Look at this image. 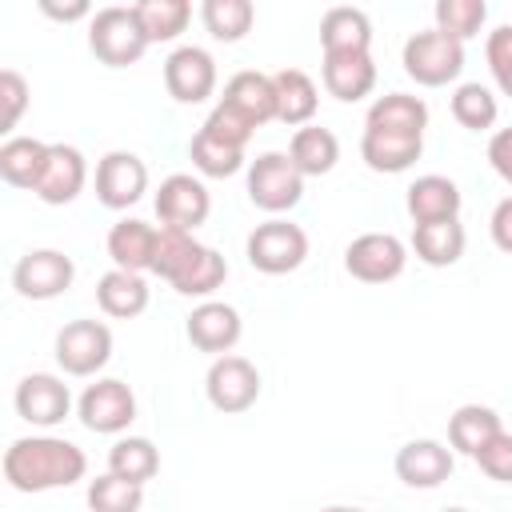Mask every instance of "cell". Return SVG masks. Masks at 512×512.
I'll return each instance as SVG.
<instances>
[{
  "label": "cell",
  "mask_w": 512,
  "mask_h": 512,
  "mask_svg": "<svg viewBox=\"0 0 512 512\" xmlns=\"http://www.w3.org/2000/svg\"><path fill=\"white\" fill-rule=\"evenodd\" d=\"M204 132L212 136V140H220V144H232V148H248V140H252V124L244 120V116H236L232 108H224V104H216L212 112H208V120H204Z\"/></svg>",
  "instance_id": "cell-41"
},
{
  "label": "cell",
  "mask_w": 512,
  "mask_h": 512,
  "mask_svg": "<svg viewBox=\"0 0 512 512\" xmlns=\"http://www.w3.org/2000/svg\"><path fill=\"white\" fill-rule=\"evenodd\" d=\"M96 304L116 316V320H132L148 308V284L140 272H124V268H112L100 276L96 284Z\"/></svg>",
  "instance_id": "cell-26"
},
{
  "label": "cell",
  "mask_w": 512,
  "mask_h": 512,
  "mask_svg": "<svg viewBox=\"0 0 512 512\" xmlns=\"http://www.w3.org/2000/svg\"><path fill=\"white\" fill-rule=\"evenodd\" d=\"M224 276H228L224 256H220L216 248L200 244V252H196V256H192V264L172 280V288H176L180 296H212V292L224 284Z\"/></svg>",
  "instance_id": "cell-35"
},
{
  "label": "cell",
  "mask_w": 512,
  "mask_h": 512,
  "mask_svg": "<svg viewBox=\"0 0 512 512\" xmlns=\"http://www.w3.org/2000/svg\"><path fill=\"white\" fill-rule=\"evenodd\" d=\"M408 248L392 232H364L344 248V268L364 284H388L404 272Z\"/></svg>",
  "instance_id": "cell-10"
},
{
  "label": "cell",
  "mask_w": 512,
  "mask_h": 512,
  "mask_svg": "<svg viewBox=\"0 0 512 512\" xmlns=\"http://www.w3.org/2000/svg\"><path fill=\"white\" fill-rule=\"evenodd\" d=\"M188 156H192V168H196L200 176H216V180H224V176H236V172L244 168V148L220 144V140H212L204 128L192 136V144H188Z\"/></svg>",
  "instance_id": "cell-34"
},
{
  "label": "cell",
  "mask_w": 512,
  "mask_h": 512,
  "mask_svg": "<svg viewBox=\"0 0 512 512\" xmlns=\"http://www.w3.org/2000/svg\"><path fill=\"white\" fill-rule=\"evenodd\" d=\"M432 12H436V28L456 36L460 44L472 40L488 20V4L484 0H436Z\"/></svg>",
  "instance_id": "cell-39"
},
{
  "label": "cell",
  "mask_w": 512,
  "mask_h": 512,
  "mask_svg": "<svg viewBox=\"0 0 512 512\" xmlns=\"http://www.w3.org/2000/svg\"><path fill=\"white\" fill-rule=\"evenodd\" d=\"M200 20H204V28L212 32V40L236 44V40H244V32L252 28L256 8H252V0H204V4H200Z\"/></svg>",
  "instance_id": "cell-33"
},
{
  "label": "cell",
  "mask_w": 512,
  "mask_h": 512,
  "mask_svg": "<svg viewBox=\"0 0 512 512\" xmlns=\"http://www.w3.org/2000/svg\"><path fill=\"white\" fill-rule=\"evenodd\" d=\"M320 512H364V508H344V504H332V508H320Z\"/></svg>",
  "instance_id": "cell-47"
},
{
  "label": "cell",
  "mask_w": 512,
  "mask_h": 512,
  "mask_svg": "<svg viewBox=\"0 0 512 512\" xmlns=\"http://www.w3.org/2000/svg\"><path fill=\"white\" fill-rule=\"evenodd\" d=\"M404 72L424 84V88H440V84H452L460 72H464V44L440 28H424V32H412L404 40Z\"/></svg>",
  "instance_id": "cell-3"
},
{
  "label": "cell",
  "mask_w": 512,
  "mask_h": 512,
  "mask_svg": "<svg viewBox=\"0 0 512 512\" xmlns=\"http://www.w3.org/2000/svg\"><path fill=\"white\" fill-rule=\"evenodd\" d=\"M396 476L408 488H440L452 476V448L440 440H408L396 452Z\"/></svg>",
  "instance_id": "cell-19"
},
{
  "label": "cell",
  "mask_w": 512,
  "mask_h": 512,
  "mask_svg": "<svg viewBox=\"0 0 512 512\" xmlns=\"http://www.w3.org/2000/svg\"><path fill=\"white\" fill-rule=\"evenodd\" d=\"M488 164H492V172L504 184H512V128H496L492 132V140H488Z\"/></svg>",
  "instance_id": "cell-44"
},
{
  "label": "cell",
  "mask_w": 512,
  "mask_h": 512,
  "mask_svg": "<svg viewBox=\"0 0 512 512\" xmlns=\"http://www.w3.org/2000/svg\"><path fill=\"white\" fill-rule=\"evenodd\" d=\"M164 84L168 96L180 104H200L216 92V60L200 44H180L164 60Z\"/></svg>",
  "instance_id": "cell-11"
},
{
  "label": "cell",
  "mask_w": 512,
  "mask_h": 512,
  "mask_svg": "<svg viewBox=\"0 0 512 512\" xmlns=\"http://www.w3.org/2000/svg\"><path fill=\"white\" fill-rule=\"evenodd\" d=\"M132 8H136V20H140L148 44L176 40L192 20V4L188 0H140Z\"/></svg>",
  "instance_id": "cell-32"
},
{
  "label": "cell",
  "mask_w": 512,
  "mask_h": 512,
  "mask_svg": "<svg viewBox=\"0 0 512 512\" xmlns=\"http://www.w3.org/2000/svg\"><path fill=\"white\" fill-rule=\"evenodd\" d=\"M212 212V200H208V188L192 176V172H172L160 180L156 188V216L164 228H184V232H196Z\"/></svg>",
  "instance_id": "cell-12"
},
{
  "label": "cell",
  "mask_w": 512,
  "mask_h": 512,
  "mask_svg": "<svg viewBox=\"0 0 512 512\" xmlns=\"http://www.w3.org/2000/svg\"><path fill=\"white\" fill-rule=\"evenodd\" d=\"M408 216L416 224H436V220H456L460 216V188L448 176H416L408 184Z\"/></svg>",
  "instance_id": "cell-22"
},
{
  "label": "cell",
  "mask_w": 512,
  "mask_h": 512,
  "mask_svg": "<svg viewBox=\"0 0 512 512\" xmlns=\"http://www.w3.org/2000/svg\"><path fill=\"white\" fill-rule=\"evenodd\" d=\"M112 356V328L104 320H72L56 332V364L68 376H92Z\"/></svg>",
  "instance_id": "cell-7"
},
{
  "label": "cell",
  "mask_w": 512,
  "mask_h": 512,
  "mask_svg": "<svg viewBox=\"0 0 512 512\" xmlns=\"http://www.w3.org/2000/svg\"><path fill=\"white\" fill-rule=\"evenodd\" d=\"M484 56H488V68H492L496 88L504 96H512V24H500V28L488 32Z\"/></svg>",
  "instance_id": "cell-40"
},
{
  "label": "cell",
  "mask_w": 512,
  "mask_h": 512,
  "mask_svg": "<svg viewBox=\"0 0 512 512\" xmlns=\"http://www.w3.org/2000/svg\"><path fill=\"white\" fill-rule=\"evenodd\" d=\"M108 472L132 484H148L160 472V452L148 436H120L108 448Z\"/></svg>",
  "instance_id": "cell-31"
},
{
  "label": "cell",
  "mask_w": 512,
  "mask_h": 512,
  "mask_svg": "<svg viewBox=\"0 0 512 512\" xmlns=\"http://www.w3.org/2000/svg\"><path fill=\"white\" fill-rule=\"evenodd\" d=\"M248 264L256 272H268V276H284V272H296L308 256V232L292 220H264L248 232Z\"/></svg>",
  "instance_id": "cell-4"
},
{
  "label": "cell",
  "mask_w": 512,
  "mask_h": 512,
  "mask_svg": "<svg viewBox=\"0 0 512 512\" xmlns=\"http://www.w3.org/2000/svg\"><path fill=\"white\" fill-rule=\"evenodd\" d=\"M320 44L324 52H368L372 44V20L364 8L336 4L320 20Z\"/></svg>",
  "instance_id": "cell-23"
},
{
  "label": "cell",
  "mask_w": 512,
  "mask_h": 512,
  "mask_svg": "<svg viewBox=\"0 0 512 512\" xmlns=\"http://www.w3.org/2000/svg\"><path fill=\"white\" fill-rule=\"evenodd\" d=\"M288 156H292V164L300 168V176H324V172H332L336 160H340V140H336L332 128L304 124V128L292 132Z\"/></svg>",
  "instance_id": "cell-25"
},
{
  "label": "cell",
  "mask_w": 512,
  "mask_h": 512,
  "mask_svg": "<svg viewBox=\"0 0 512 512\" xmlns=\"http://www.w3.org/2000/svg\"><path fill=\"white\" fill-rule=\"evenodd\" d=\"M220 104L232 108L236 116H244L252 128H260V124L276 120V84H272V76H264L256 68H244L224 84Z\"/></svg>",
  "instance_id": "cell-18"
},
{
  "label": "cell",
  "mask_w": 512,
  "mask_h": 512,
  "mask_svg": "<svg viewBox=\"0 0 512 512\" xmlns=\"http://www.w3.org/2000/svg\"><path fill=\"white\" fill-rule=\"evenodd\" d=\"M4 480L16 492H52L84 480L88 456L60 436H20L4 448Z\"/></svg>",
  "instance_id": "cell-1"
},
{
  "label": "cell",
  "mask_w": 512,
  "mask_h": 512,
  "mask_svg": "<svg viewBox=\"0 0 512 512\" xmlns=\"http://www.w3.org/2000/svg\"><path fill=\"white\" fill-rule=\"evenodd\" d=\"M476 464L484 476L500 480V484H512V432H496L480 452H476Z\"/></svg>",
  "instance_id": "cell-42"
},
{
  "label": "cell",
  "mask_w": 512,
  "mask_h": 512,
  "mask_svg": "<svg viewBox=\"0 0 512 512\" xmlns=\"http://www.w3.org/2000/svg\"><path fill=\"white\" fill-rule=\"evenodd\" d=\"M464 224L460 220H436V224H416L412 232V248L428 268H448L464 256Z\"/></svg>",
  "instance_id": "cell-30"
},
{
  "label": "cell",
  "mask_w": 512,
  "mask_h": 512,
  "mask_svg": "<svg viewBox=\"0 0 512 512\" xmlns=\"http://www.w3.org/2000/svg\"><path fill=\"white\" fill-rule=\"evenodd\" d=\"M40 12L44 16H52V20H64V24H72V20H92L96 12H92V4L88 0H72V4H56V0H40Z\"/></svg>",
  "instance_id": "cell-46"
},
{
  "label": "cell",
  "mask_w": 512,
  "mask_h": 512,
  "mask_svg": "<svg viewBox=\"0 0 512 512\" xmlns=\"http://www.w3.org/2000/svg\"><path fill=\"white\" fill-rule=\"evenodd\" d=\"M144 504V484L120 480V476H96L88 484V508L92 512H140Z\"/></svg>",
  "instance_id": "cell-38"
},
{
  "label": "cell",
  "mask_w": 512,
  "mask_h": 512,
  "mask_svg": "<svg viewBox=\"0 0 512 512\" xmlns=\"http://www.w3.org/2000/svg\"><path fill=\"white\" fill-rule=\"evenodd\" d=\"M272 84H276V120L304 128V124L316 116V104H320L312 76L300 72V68H280V72L272 76Z\"/></svg>",
  "instance_id": "cell-27"
},
{
  "label": "cell",
  "mask_w": 512,
  "mask_h": 512,
  "mask_svg": "<svg viewBox=\"0 0 512 512\" xmlns=\"http://www.w3.org/2000/svg\"><path fill=\"white\" fill-rule=\"evenodd\" d=\"M200 252V240L192 236V232H184V228H160V236H156V260H152V272L156 276H164L168 284L192 264V256Z\"/></svg>",
  "instance_id": "cell-37"
},
{
  "label": "cell",
  "mask_w": 512,
  "mask_h": 512,
  "mask_svg": "<svg viewBox=\"0 0 512 512\" xmlns=\"http://www.w3.org/2000/svg\"><path fill=\"white\" fill-rule=\"evenodd\" d=\"M144 192H148V168L136 152L116 148V152L100 156V164H96V200L104 208H116V212L132 208Z\"/></svg>",
  "instance_id": "cell-13"
},
{
  "label": "cell",
  "mask_w": 512,
  "mask_h": 512,
  "mask_svg": "<svg viewBox=\"0 0 512 512\" xmlns=\"http://www.w3.org/2000/svg\"><path fill=\"white\" fill-rule=\"evenodd\" d=\"M420 152H424V136L380 132V128H364L360 136V156L372 172H404L420 160Z\"/></svg>",
  "instance_id": "cell-21"
},
{
  "label": "cell",
  "mask_w": 512,
  "mask_h": 512,
  "mask_svg": "<svg viewBox=\"0 0 512 512\" xmlns=\"http://www.w3.org/2000/svg\"><path fill=\"white\" fill-rule=\"evenodd\" d=\"M320 76L336 100L356 104L376 88V60H372V52H324Z\"/></svg>",
  "instance_id": "cell-17"
},
{
  "label": "cell",
  "mask_w": 512,
  "mask_h": 512,
  "mask_svg": "<svg viewBox=\"0 0 512 512\" xmlns=\"http://www.w3.org/2000/svg\"><path fill=\"white\" fill-rule=\"evenodd\" d=\"M304 196V176L288 152H260L248 164V200L264 212H288Z\"/></svg>",
  "instance_id": "cell-5"
},
{
  "label": "cell",
  "mask_w": 512,
  "mask_h": 512,
  "mask_svg": "<svg viewBox=\"0 0 512 512\" xmlns=\"http://www.w3.org/2000/svg\"><path fill=\"white\" fill-rule=\"evenodd\" d=\"M188 340L200 348V352H212V356H228L244 332L240 324V312L224 300H204L200 308H192L188 324H184Z\"/></svg>",
  "instance_id": "cell-16"
},
{
  "label": "cell",
  "mask_w": 512,
  "mask_h": 512,
  "mask_svg": "<svg viewBox=\"0 0 512 512\" xmlns=\"http://www.w3.org/2000/svg\"><path fill=\"white\" fill-rule=\"evenodd\" d=\"M364 128L424 136V128H428V104H424L420 96H412V92H388V96H380V100L368 108Z\"/></svg>",
  "instance_id": "cell-24"
},
{
  "label": "cell",
  "mask_w": 512,
  "mask_h": 512,
  "mask_svg": "<svg viewBox=\"0 0 512 512\" xmlns=\"http://www.w3.org/2000/svg\"><path fill=\"white\" fill-rule=\"evenodd\" d=\"M12 404H16V416L20 420H28L36 428H52V424H60L72 412V392H68V384L60 376L32 372V376H24L16 384Z\"/></svg>",
  "instance_id": "cell-14"
},
{
  "label": "cell",
  "mask_w": 512,
  "mask_h": 512,
  "mask_svg": "<svg viewBox=\"0 0 512 512\" xmlns=\"http://www.w3.org/2000/svg\"><path fill=\"white\" fill-rule=\"evenodd\" d=\"M48 160V144L36 136H8L0 144V176L12 188H36Z\"/></svg>",
  "instance_id": "cell-29"
},
{
  "label": "cell",
  "mask_w": 512,
  "mask_h": 512,
  "mask_svg": "<svg viewBox=\"0 0 512 512\" xmlns=\"http://www.w3.org/2000/svg\"><path fill=\"white\" fill-rule=\"evenodd\" d=\"M444 512H464V508H444Z\"/></svg>",
  "instance_id": "cell-48"
},
{
  "label": "cell",
  "mask_w": 512,
  "mask_h": 512,
  "mask_svg": "<svg viewBox=\"0 0 512 512\" xmlns=\"http://www.w3.org/2000/svg\"><path fill=\"white\" fill-rule=\"evenodd\" d=\"M452 116H456V124H464V128H472V132H484V128L496 124L500 108H496V96H492L484 84L468 80V84H460V88L452 92Z\"/></svg>",
  "instance_id": "cell-36"
},
{
  "label": "cell",
  "mask_w": 512,
  "mask_h": 512,
  "mask_svg": "<svg viewBox=\"0 0 512 512\" xmlns=\"http://www.w3.org/2000/svg\"><path fill=\"white\" fill-rule=\"evenodd\" d=\"M204 392H208V404L216 412H228V416L248 412L260 396V372L248 356H236V352L216 356L208 376H204Z\"/></svg>",
  "instance_id": "cell-8"
},
{
  "label": "cell",
  "mask_w": 512,
  "mask_h": 512,
  "mask_svg": "<svg viewBox=\"0 0 512 512\" xmlns=\"http://www.w3.org/2000/svg\"><path fill=\"white\" fill-rule=\"evenodd\" d=\"M496 432H504V424H500V416H496L488 404H460V408L448 416V444H452L456 452L472 456V460H476V452H480Z\"/></svg>",
  "instance_id": "cell-28"
},
{
  "label": "cell",
  "mask_w": 512,
  "mask_h": 512,
  "mask_svg": "<svg viewBox=\"0 0 512 512\" xmlns=\"http://www.w3.org/2000/svg\"><path fill=\"white\" fill-rule=\"evenodd\" d=\"M76 412H80V424L88 432L116 436V432H124L136 420V396H132V388L124 380L104 376V380H96V384H88L80 392Z\"/></svg>",
  "instance_id": "cell-9"
},
{
  "label": "cell",
  "mask_w": 512,
  "mask_h": 512,
  "mask_svg": "<svg viewBox=\"0 0 512 512\" xmlns=\"http://www.w3.org/2000/svg\"><path fill=\"white\" fill-rule=\"evenodd\" d=\"M156 236H160V228H152L148 220H136V216L116 220L108 228V256H112V264L124 268V272H140V276L152 272Z\"/></svg>",
  "instance_id": "cell-20"
},
{
  "label": "cell",
  "mask_w": 512,
  "mask_h": 512,
  "mask_svg": "<svg viewBox=\"0 0 512 512\" xmlns=\"http://www.w3.org/2000/svg\"><path fill=\"white\" fill-rule=\"evenodd\" d=\"M72 280H76V264L60 248H32L12 268V288L24 300H56L72 288Z\"/></svg>",
  "instance_id": "cell-6"
},
{
  "label": "cell",
  "mask_w": 512,
  "mask_h": 512,
  "mask_svg": "<svg viewBox=\"0 0 512 512\" xmlns=\"http://www.w3.org/2000/svg\"><path fill=\"white\" fill-rule=\"evenodd\" d=\"M0 100H4V128H16V120L28 108V80L16 68L0 72Z\"/></svg>",
  "instance_id": "cell-43"
},
{
  "label": "cell",
  "mask_w": 512,
  "mask_h": 512,
  "mask_svg": "<svg viewBox=\"0 0 512 512\" xmlns=\"http://www.w3.org/2000/svg\"><path fill=\"white\" fill-rule=\"evenodd\" d=\"M88 48L108 68L136 64L144 56V48H148V36H144V28L136 20V8H124V4L96 8V16L88 20Z\"/></svg>",
  "instance_id": "cell-2"
},
{
  "label": "cell",
  "mask_w": 512,
  "mask_h": 512,
  "mask_svg": "<svg viewBox=\"0 0 512 512\" xmlns=\"http://www.w3.org/2000/svg\"><path fill=\"white\" fill-rule=\"evenodd\" d=\"M488 228H492V244H496L500 252H508V256H512V196H504V200L492 208Z\"/></svg>",
  "instance_id": "cell-45"
},
{
  "label": "cell",
  "mask_w": 512,
  "mask_h": 512,
  "mask_svg": "<svg viewBox=\"0 0 512 512\" xmlns=\"http://www.w3.org/2000/svg\"><path fill=\"white\" fill-rule=\"evenodd\" d=\"M84 180H88L84 152L72 148V144H48V160H44V172H40L32 192L44 204H72L80 196Z\"/></svg>",
  "instance_id": "cell-15"
}]
</instances>
